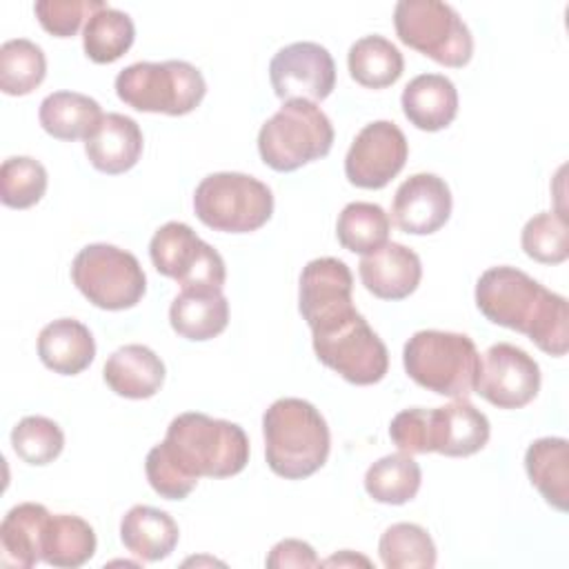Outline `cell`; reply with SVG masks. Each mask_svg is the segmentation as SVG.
I'll return each instance as SVG.
<instances>
[{
    "mask_svg": "<svg viewBox=\"0 0 569 569\" xmlns=\"http://www.w3.org/2000/svg\"><path fill=\"white\" fill-rule=\"evenodd\" d=\"M249 462V438L236 422L200 411L176 416L162 442L144 460L151 489L167 500H184L200 478H229Z\"/></svg>",
    "mask_w": 569,
    "mask_h": 569,
    "instance_id": "1",
    "label": "cell"
},
{
    "mask_svg": "<svg viewBox=\"0 0 569 569\" xmlns=\"http://www.w3.org/2000/svg\"><path fill=\"white\" fill-rule=\"evenodd\" d=\"M480 313L500 327L525 333L540 351L565 356L569 347L567 300L516 267H491L476 282Z\"/></svg>",
    "mask_w": 569,
    "mask_h": 569,
    "instance_id": "2",
    "label": "cell"
},
{
    "mask_svg": "<svg viewBox=\"0 0 569 569\" xmlns=\"http://www.w3.org/2000/svg\"><path fill=\"white\" fill-rule=\"evenodd\" d=\"M269 469L287 480L316 473L329 458L331 436L322 413L302 398H280L262 416Z\"/></svg>",
    "mask_w": 569,
    "mask_h": 569,
    "instance_id": "3",
    "label": "cell"
},
{
    "mask_svg": "<svg viewBox=\"0 0 569 569\" xmlns=\"http://www.w3.org/2000/svg\"><path fill=\"white\" fill-rule=\"evenodd\" d=\"M402 365L416 385L460 400L476 391L480 353L465 333L422 329L407 340Z\"/></svg>",
    "mask_w": 569,
    "mask_h": 569,
    "instance_id": "4",
    "label": "cell"
},
{
    "mask_svg": "<svg viewBox=\"0 0 569 569\" xmlns=\"http://www.w3.org/2000/svg\"><path fill=\"white\" fill-rule=\"evenodd\" d=\"M333 144V124L309 100L284 102L258 131V151L273 171H296L325 158Z\"/></svg>",
    "mask_w": 569,
    "mask_h": 569,
    "instance_id": "5",
    "label": "cell"
},
{
    "mask_svg": "<svg viewBox=\"0 0 569 569\" xmlns=\"http://www.w3.org/2000/svg\"><path fill=\"white\" fill-rule=\"evenodd\" d=\"M116 93L136 111L184 116L202 102L207 82L184 60L133 62L116 76Z\"/></svg>",
    "mask_w": 569,
    "mask_h": 569,
    "instance_id": "6",
    "label": "cell"
},
{
    "mask_svg": "<svg viewBox=\"0 0 569 569\" xmlns=\"http://www.w3.org/2000/svg\"><path fill=\"white\" fill-rule=\"evenodd\" d=\"M313 351L322 365L351 385L380 382L389 369V351L356 307L311 327Z\"/></svg>",
    "mask_w": 569,
    "mask_h": 569,
    "instance_id": "7",
    "label": "cell"
},
{
    "mask_svg": "<svg viewBox=\"0 0 569 569\" xmlns=\"http://www.w3.org/2000/svg\"><path fill=\"white\" fill-rule=\"evenodd\" d=\"M193 211L213 231L249 233L271 218L273 193L253 176L218 171L202 178L196 187Z\"/></svg>",
    "mask_w": 569,
    "mask_h": 569,
    "instance_id": "8",
    "label": "cell"
},
{
    "mask_svg": "<svg viewBox=\"0 0 569 569\" xmlns=\"http://www.w3.org/2000/svg\"><path fill=\"white\" fill-rule=\"evenodd\" d=\"M402 44L445 67H465L473 56V38L460 13L440 0H400L393 9Z\"/></svg>",
    "mask_w": 569,
    "mask_h": 569,
    "instance_id": "9",
    "label": "cell"
},
{
    "mask_svg": "<svg viewBox=\"0 0 569 569\" xmlns=\"http://www.w3.org/2000/svg\"><path fill=\"white\" fill-rule=\"evenodd\" d=\"M71 280L91 305L107 311L131 309L147 291V278L138 258L104 242L87 244L76 253Z\"/></svg>",
    "mask_w": 569,
    "mask_h": 569,
    "instance_id": "10",
    "label": "cell"
},
{
    "mask_svg": "<svg viewBox=\"0 0 569 569\" xmlns=\"http://www.w3.org/2000/svg\"><path fill=\"white\" fill-rule=\"evenodd\" d=\"M149 256L156 271L173 278L180 289L222 291L224 287L227 267L222 256L184 222L162 224L149 242Z\"/></svg>",
    "mask_w": 569,
    "mask_h": 569,
    "instance_id": "11",
    "label": "cell"
},
{
    "mask_svg": "<svg viewBox=\"0 0 569 569\" xmlns=\"http://www.w3.org/2000/svg\"><path fill=\"white\" fill-rule=\"evenodd\" d=\"M540 391V367L520 347L491 345L480 358L476 393L498 409H520Z\"/></svg>",
    "mask_w": 569,
    "mask_h": 569,
    "instance_id": "12",
    "label": "cell"
},
{
    "mask_svg": "<svg viewBox=\"0 0 569 569\" xmlns=\"http://www.w3.org/2000/svg\"><path fill=\"white\" fill-rule=\"evenodd\" d=\"M407 156L409 144L400 127L376 120L353 138L345 158V176L360 189H382L402 171Z\"/></svg>",
    "mask_w": 569,
    "mask_h": 569,
    "instance_id": "13",
    "label": "cell"
},
{
    "mask_svg": "<svg viewBox=\"0 0 569 569\" xmlns=\"http://www.w3.org/2000/svg\"><path fill=\"white\" fill-rule=\"evenodd\" d=\"M273 93L289 100H325L336 87V64L331 53L318 42H291L269 62Z\"/></svg>",
    "mask_w": 569,
    "mask_h": 569,
    "instance_id": "14",
    "label": "cell"
},
{
    "mask_svg": "<svg viewBox=\"0 0 569 569\" xmlns=\"http://www.w3.org/2000/svg\"><path fill=\"white\" fill-rule=\"evenodd\" d=\"M451 216L449 184L436 173H413L396 191L391 218L400 231L413 236L436 233Z\"/></svg>",
    "mask_w": 569,
    "mask_h": 569,
    "instance_id": "15",
    "label": "cell"
},
{
    "mask_svg": "<svg viewBox=\"0 0 569 569\" xmlns=\"http://www.w3.org/2000/svg\"><path fill=\"white\" fill-rule=\"evenodd\" d=\"M353 276L338 258H316L300 273L298 307L309 329L353 307Z\"/></svg>",
    "mask_w": 569,
    "mask_h": 569,
    "instance_id": "16",
    "label": "cell"
},
{
    "mask_svg": "<svg viewBox=\"0 0 569 569\" xmlns=\"http://www.w3.org/2000/svg\"><path fill=\"white\" fill-rule=\"evenodd\" d=\"M489 433L491 427L487 416L467 398L429 409V451L465 458L480 451L487 445Z\"/></svg>",
    "mask_w": 569,
    "mask_h": 569,
    "instance_id": "17",
    "label": "cell"
},
{
    "mask_svg": "<svg viewBox=\"0 0 569 569\" xmlns=\"http://www.w3.org/2000/svg\"><path fill=\"white\" fill-rule=\"evenodd\" d=\"M358 273L365 289L376 298L402 300L418 289L422 264L413 249L400 242H385L380 249L362 256Z\"/></svg>",
    "mask_w": 569,
    "mask_h": 569,
    "instance_id": "18",
    "label": "cell"
},
{
    "mask_svg": "<svg viewBox=\"0 0 569 569\" xmlns=\"http://www.w3.org/2000/svg\"><path fill=\"white\" fill-rule=\"evenodd\" d=\"M142 131L138 122L124 113H104L98 129L84 140L89 162L109 176H118L136 167L142 153Z\"/></svg>",
    "mask_w": 569,
    "mask_h": 569,
    "instance_id": "19",
    "label": "cell"
},
{
    "mask_svg": "<svg viewBox=\"0 0 569 569\" xmlns=\"http://www.w3.org/2000/svg\"><path fill=\"white\" fill-rule=\"evenodd\" d=\"M102 376L113 393L142 400L160 391L164 382V362L144 345H124L107 358Z\"/></svg>",
    "mask_w": 569,
    "mask_h": 569,
    "instance_id": "20",
    "label": "cell"
},
{
    "mask_svg": "<svg viewBox=\"0 0 569 569\" xmlns=\"http://www.w3.org/2000/svg\"><path fill=\"white\" fill-rule=\"evenodd\" d=\"M49 509L38 502H20L0 522V565L31 569L42 560V536Z\"/></svg>",
    "mask_w": 569,
    "mask_h": 569,
    "instance_id": "21",
    "label": "cell"
},
{
    "mask_svg": "<svg viewBox=\"0 0 569 569\" xmlns=\"http://www.w3.org/2000/svg\"><path fill=\"white\" fill-rule=\"evenodd\" d=\"M402 113L422 131L449 127L458 113L456 84L442 73H420L402 89Z\"/></svg>",
    "mask_w": 569,
    "mask_h": 569,
    "instance_id": "22",
    "label": "cell"
},
{
    "mask_svg": "<svg viewBox=\"0 0 569 569\" xmlns=\"http://www.w3.org/2000/svg\"><path fill=\"white\" fill-rule=\"evenodd\" d=\"M38 356L47 369L60 376H76L93 362L96 342L80 320L58 318L42 327L38 336Z\"/></svg>",
    "mask_w": 569,
    "mask_h": 569,
    "instance_id": "23",
    "label": "cell"
},
{
    "mask_svg": "<svg viewBox=\"0 0 569 569\" xmlns=\"http://www.w3.org/2000/svg\"><path fill=\"white\" fill-rule=\"evenodd\" d=\"M176 520L156 507L136 505L120 520L122 545L144 562H158L167 558L178 545Z\"/></svg>",
    "mask_w": 569,
    "mask_h": 569,
    "instance_id": "24",
    "label": "cell"
},
{
    "mask_svg": "<svg viewBox=\"0 0 569 569\" xmlns=\"http://www.w3.org/2000/svg\"><path fill=\"white\" fill-rule=\"evenodd\" d=\"M169 322L187 340H211L227 329L229 302L222 291L182 289L169 307Z\"/></svg>",
    "mask_w": 569,
    "mask_h": 569,
    "instance_id": "25",
    "label": "cell"
},
{
    "mask_svg": "<svg viewBox=\"0 0 569 569\" xmlns=\"http://www.w3.org/2000/svg\"><path fill=\"white\" fill-rule=\"evenodd\" d=\"M531 485L558 511L569 507V442L565 438H538L525 453Z\"/></svg>",
    "mask_w": 569,
    "mask_h": 569,
    "instance_id": "26",
    "label": "cell"
},
{
    "mask_svg": "<svg viewBox=\"0 0 569 569\" xmlns=\"http://www.w3.org/2000/svg\"><path fill=\"white\" fill-rule=\"evenodd\" d=\"M100 104L78 91H53L40 102V124L58 140H87L102 120Z\"/></svg>",
    "mask_w": 569,
    "mask_h": 569,
    "instance_id": "27",
    "label": "cell"
},
{
    "mask_svg": "<svg viewBox=\"0 0 569 569\" xmlns=\"http://www.w3.org/2000/svg\"><path fill=\"white\" fill-rule=\"evenodd\" d=\"M96 553L93 527L80 516H49L42 536V560L51 567L76 569L89 562Z\"/></svg>",
    "mask_w": 569,
    "mask_h": 569,
    "instance_id": "28",
    "label": "cell"
},
{
    "mask_svg": "<svg viewBox=\"0 0 569 569\" xmlns=\"http://www.w3.org/2000/svg\"><path fill=\"white\" fill-rule=\"evenodd\" d=\"M347 67L358 84L367 89H385L402 76L405 60L391 40L373 33L349 47Z\"/></svg>",
    "mask_w": 569,
    "mask_h": 569,
    "instance_id": "29",
    "label": "cell"
},
{
    "mask_svg": "<svg viewBox=\"0 0 569 569\" xmlns=\"http://www.w3.org/2000/svg\"><path fill=\"white\" fill-rule=\"evenodd\" d=\"M422 482L420 465L409 453H389L365 473L367 493L382 505H405L416 498Z\"/></svg>",
    "mask_w": 569,
    "mask_h": 569,
    "instance_id": "30",
    "label": "cell"
},
{
    "mask_svg": "<svg viewBox=\"0 0 569 569\" xmlns=\"http://www.w3.org/2000/svg\"><path fill=\"white\" fill-rule=\"evenodd\" d=\"M136 27L133 20L113 7H102L96 11L82 29V47L89 60L98 64H109L122 58L133 44Z\"/></svg>",
    "mask_w": 569,
    "mask_h": 569,
    "instance_id": "31",
    "label": "cell"
},
{
    "mask_svg": "<svg viewBox=\"0 0 569 569\" xmlns=\"http://www.w3.org/2000/svg\"><path fill=\"white\" fill-rule=\"evenodd\" d=\"M391 220L380 204L349 202L336 222L338 242L353 253L367 256L389 240Z\"/></svg>",
    "mask_w": 569,
    "mask_h": 569,
    "instance_id": "32",
    "label": "cell"
},
{
    "mask_svg": "<svg viewBox=\"0 0 569 569\" xmlns=\"http://www.w3.org/2000/svg\"><path fill=\"white\" fill-rule=\"evenodd\" d=\"M378 551L387 569H431L436 565L431 536L413 522H396L385 529Z\"/></svg>",
    "mask_w": 569,
    "mask_h": 569,
    "instance_id": "33",
    "label": "cell"
},
{
    "mask_svg": "<svg viewBox=\"0 0 569 569\" xmlns=\"http://www.w3.org/2000/svg\"><path fill=\"white\" fill-rule=\"evenodd\" d=\"M47 76L44 51L27 40H7L0 47V89L7 96L31 93Z\"/></svg>",
    "mask_w": 569,
    "mask_h": 569,
    "instance_id": "34",
    "label": "cell"
},
{
    "mask_svg": "<svg viewBox=\"0 0 569 569\" xmlns=\"http://www.w3.org/2000/svg\"><path fill=\"white\" fill-rule=\"evenodd\" d=\"M525 253L542 264H560L569 258V227L565 213L540 211L527 220L520 236Z\"/></svg>",
    "mask_w": 569,
    "mask_h": 569,
    "instance_id": "35",
    "label": "cell"
},
{
    "mask_svg": "<svg viewBox=\"0 0 569 569\" xmlns=\"http://www.w3.org/2000/svg\"><path fill=\"white\" fill-rule=\"evenodd\" d=\"M47 191V169L29 156H11L0 167V200L11 209H29Z\"/></svg>",
    "mask_w": 569,
    "mask_h": 569,
    "instance_id": "36",
    "label": "cell"
},
{
    "mask_svg": "<svg viewBox=\"0 0 569 569\" xmlns=\"http://www.w3.org/2000/svg\"><path fill=\"white\" fill-rule=\"evenodd\" d=\"M11 447L27 465H49L64 447L62 429L44 416H27L11 431Z\"/></svg>",
    "mask_w": 569,
    "mask_h": 569,
    "instance_id": "37",
    "label": "cell"
},
{
    "mask_svg": "<svg viewBox=\"0 0 569 569\" xmlns=\"http://www.w3.org/2000/svg\"><path fill=\"white\" fill-rule=\"evenodd\" d=\"M102 7H107L102 0H38L33 11L44 31L58 38H71Z\"/></svg>",
    "mask_w": 569,
    "mask_h": 569,
    "instance_id": "38",
    "label": "cell"
},
{
    "mask_svg": "<svg viewBox=\"0 0 569 569\" xmlns=\"http://www.w3.org/2000/svg\"><path fill=\"white\" fill-rule=\"evenodd\" d=\"M429 409L413 407L393 416L389 438L402 453H429Z\"/></svg>",
    "mask_w": 569,
    "mask_h": 569,
    "instance_id": "39",
    "label": "cell"
},
{
    "mask_svg": "<svg viewBox=\"0 0 569 569\" xmlns=\"http://www.w3.org/2000/svg\"><path fill=\"white\" fill-rule=\"evenodd\" d=\"M320 560L309 542L287 538L273 545V549L267 556V567L271 569H284V567H318Z\"/></svg>",
    "mask_w": 569,
    "mask_h": 569,
    "instance_id": "40",
    "label": "cell"
},
{
    "mask_svg": "<svg viewBox=\"0 0 569 569\" xmlns=\"http://www.w3.org/2000/svg\"><path fill=\"white\" fill-rule=\"evenodd\" d=\"M322 565H365V567H369V560L362 556H353L351 551H342L340 556L327 558Z\"/></svg>",
    "mask_w": 569,
    "mask_h": 569,
    "instance_id": "41",
    "label": "cell"
}]
</instances>
